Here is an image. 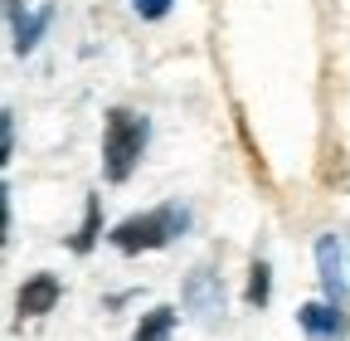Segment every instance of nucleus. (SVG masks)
Segmentation results:
<instances>
[{"mask_svg":"<svg viewBox=\"0 0 350 341\" xmlns=\"http://www.w3.org/2000/svg\"><path fill=\"white\" fill-rule=\"evenodd\" d=\"M59 292H64V288H59V278H54V273H34V278L20 288L15 307H20L25 317H39V312H49V307L59 303Z\"/></svg>","mask_w":350,"mask_h":341,"instance_id":"0eeeda50","label":"nucleus"},{"mask_svg":"<svg viewBox=\"0 0 350 341\" xmlns=\"http://www.w3.org/2000/svg\"><path fill=\"white\" fill-rule=\"evenodd\" d=\"M5 10H10V29H15V54H29V49L39 45V34L49 29L54 5H44L39 15H25V10H20V0H5Z\"/></svg>","mask_w":350,"mask_h":341,"instance_id":"423d86ee","label":"nucleus"},{"mask_svg":"<svg viewBox=\"0 0 350 341\" xmlns=\"http://www.w3.org/2000/svg\"><path fill=\"white\" fill-rule=\"evenodd\" d=\"M131 10H137L142 20H161L170 10V0H131Z\"/></svg>","mask_w":350,"mask_h":341,"instance_id":"9b49d317","label":"nucleus"},{"mask_svg":"<svg viewBox=\"0 0 350 341\" xmlns=\"http://www.w3.org/2000/svg\"><path fill=\"white\" fill-rule=\"evenodd\" d=\"M170 331H175V312H170V307H156V312L142 317V327H137V336H131V341H165Z\"/></svg>","mask_w":350,"mask_h":341,"instance_id":"6e6552de","label":"nucleus"},{"mask_svg":"<svg viewBox=\"0 0 350 341\" xmlns=\"http://www.w3.org/2000/svg\"><path fill=\"white\" fill-rule=\"evenodd\" d=\"M297 322H301V331L312 336V341H345V317L331 303H301L297 307Z\"/></svg>","mask_w":350,"mask_h":341,"instance_id":"39448f33","label":"nucleus"},{"mask_svg":"<svg viewBox=\"0 0 350 341\" xmlns=\"http://www.w3.org/2000/svg\"><path fill=\"white\" fill-rule=\"evenodd\" d=\"M317 268H321L326 303H331V307H345L350 288H345V273H340V244H336V234H321V239H317Z\"/></svg>","mask_w":350,"mask_h":341,"instance_id":"20e7f679","label":"nucleus"},{"mask_svg":"<svg viewBox=\"0 0 350 341\" xmlns=\"http://www.w3.org/2000/svg\"><path fill=\"white\" fill-rule=\"evenodd\" d=\"M93 239H98V200H88V215H83V229L73 234V249L88 253V249H93Z\"/></svg>","mask_w":350,"mask_h":341,"instance_id":"1a4fd4ad","label":"nucleus"},{"mask_svg":"<svg viewBox=\"0 0 350 341\" xmlns=\"http://www.w3.org/2000/svg\"><path fill=\"white\" fill-rule=\"evenodd\" d=\"M185 303H190V312H195L200 322H214L219 312H224V288H219V273L195 268V273L185 278Z\"/></svg>","mask_w":350,"mask_h":341,"instance_id":"7ed1b4c3","label":"nucleus"},{"mask_svg":"<svg viewBox=\"0 0 350 341\" xmlns=\"http://www.w3.org/2000/svg\"><path fill=\"white\" fill-rule=\"evenodd\" d=\"M190 225V215L180 205H161V210H146V215H131L112 229V244L122 253H142V249H165L175 234Z\"/></svg>","mask_w":350,"mask_h":341,"instance_id":"f03ea898","label":"nucleus"},{"mask_svg":"<svg viewBox=\"0 0 350 341\" xmlns=\"http://www.w3.org/2000/svg\"><path fill=\"white\" fill-rule=\"evenodd\" d=\"M248 303L253 307H262V303H268V264H253V273H248Z\"/></svg>","mask_w":350,"mask_h":341,"instance_id":"9d476101","label":"nucleus"},{"mask_svg":"<svg viewBox=\"0 0 350 341\" xmlns=\"http://www.w3.org/2000/svg\"><path fill=\"white\" fill-rule=\"evenodd\" d=\"M146 137H151L146 117H137L131 108H112L107 127H103V176L107 181H126L131 170H137L142 151H146Z\"/></svg>","mask_w":350,"mask_h":341,"instance_id":"f257e3e1","label":"nucleus"}]
</instances>
